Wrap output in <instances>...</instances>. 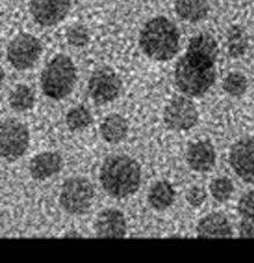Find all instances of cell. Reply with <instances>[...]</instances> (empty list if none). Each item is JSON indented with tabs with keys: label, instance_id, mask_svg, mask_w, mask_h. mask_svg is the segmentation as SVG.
I'll use <instances>...</instances> for the list:
<instances>
[{
	"label": "cell",
	"instance_id": "cell-14",
	"mask_svg": "<svg viewBox=\"0 0 254 263\" xmlns=\"http://www.w3.org/2000/svg\"><path fill=\"white\" fill-rule=\"evenodd\" d=\"M63 159L58 153L46 152L41 153L30 161L29 172L34 179L43 181L62 170Z\"/></svg>",
	"mask_w": 254,
	"mask_h": 263
},
{
	"label": "cell",
	"instance_id": "cell-17",
	"mask_svg": "<svg viewBox=\"0 0 254 263\" xmlns=\"http://www.w3.org/2000/svg\"><path fill=\"white\" fill-rule=\"evenodd\" d=\"M174 7L177 14L189 23L203 20L210 10L208 0H177Z\"/></svg>",
	"mask_w": 254,
	"mask_h": 263
},
{
	"label": "cell",
	"instance_id": "cell-26",
	"mask_svg": "<svg viewBox=\"0 0 254 263\" xmlns=\"http://www.w3.org/2000/svg\"><path fill=\"white\" fill-rule=\"evenodd\" d=\"M186 199L188 204L193 208H199V206L202 205L205 199H207V192L203 189L202 186H192L189 190L187 191Z\"/></svg>",
	"mask_w": 254,
	"mask_h": 263
},
{
	"label": "cell",
	"instance_id": "cell-3",
	"mask_svg": "<svg viewBox=\"0 0 254 263\" xmlns=\"http://www.w3.org/2000/svg\"><path fill=\"white\" fill-rule=\"evenodd\" d=\"M139 46L149 59L165 62L178 54L180 33L167 17L156 16L149 20L142 28Z\"/></svg>",
	"mask_w": 254,
	"mask_h": 263
},
{
	"label": "cell",
	"instance_id": "cell-11",
	"mask_svg": "<svg viewBox=\"0 0 254 263\" xmlns=\"http://www.w3.org/2000/svg\"><path fill=\"white\" fill-rule=\"evenodd\" d=\"M71 7L70 0H32L30 13L38 25L49 27L59 24Z\"/></svg>",
	"mask_w": 254,
	"mask_h": 263
},
{
	"label": "cell",
	"instance_id": "cell-2",
	"mask_svg": "<svg viewBox=\"0 0 254 263\" xmlns=\"http://www.w3.org/2000/svg\"><path fill=\"white\" fill-rule=\"evenodd\" d=\"M141 165L126 155L107 157L100 169V183L113 198L134 195L141 185Z\"/></svg>",
	"mask_w": 254,
	"mask_h": 263
},
{
	"label": "cell",
	"instance_id": "cell-6",
	"mask_svg": "<svg viewBox=\"0 0 254 263\" xmlns=\"http://www.w3.org/2000/svg\"><path fill=\"white\" fill-rule=\"evenodd\" d=\"M29 146V130L23 122L7 119L0 128V155L7 161L23 156Z\"/></svg>",
	"mask_w": 254,
	"mask_h": 263
},
{
	"label": "cell",
	"instance_id": "cell-27",
	"mask_svg": "<svg viewBox=\"0 0 254 263\" xmlns=\"http://www.w3.org/2000/svg\"><path fill=\"white\" fill-rule=\"evenodd\" d=\"M240 235L254 238V221L245 220L240 223Z\"/></svg>",
	"mask_w": 254,
	"mask_h": 263
},
{
	"label": "cell",
	"instance_id": "cell-9",
	"mask_svg": "<svg viewBox=\"0 0 254 263\" xmlns=\"http://www.w3.org/2000/svg\"><path fill=\"white\" fill-rule=\"evenodd\" d=\"M198 108L190 99L177 97L166 105L164 121L170 129L188 130L198 124Z\"/></svg>",
	"mask_w": 254,
	"mask_h": 263
},
{
	"label": "cell",
	"instance_id": "cell-4",
	"mask_svg": "<svg viewBox=\"0 0 254 263\" xmlns=\"http://www.w3.org/2000/svg\"><path fill=\"white\" fill-rule=\"evenodd\" d=\"M77 82V69L67 55L58 54L41 74V87L47 97L60 100L71 93Z\"/></svg>",
	"mask_w": 254,
	"mask_h": 263
},
{
	"label": "cell",
	"instance_id": "cell-7",
	"mask_svg": "<svg viewBox=\"0 0 254 263\" xmlns=\"http://www.w3.org/2000/svg\"><path fill=\"white\" fill-rule=\"evenodd\" d=\"M42 54V45L32 34L21 33L13 39L7 48V59L13 68L27 70L37 62Z\"/></svg>",
	"mask_w": 254,
	"mask_h": 263
},
{
	"label": "cell",
	"instance_id": "cell-24",
	"mask_svg": "<svg viewBox=\"0 0 254 263\" xmlns=\"http://www.w3.org/2000/svg\"><path fill=\"white\" fill-rule=\"evenodd\" d=\"M67 40L72 47L82 48L89 45L90 33L85 26L73 25L68 29Z\"/></svg>",
	"mask_w": 254,
	"mask_h": 263
},
{
	"label": "cell",
	"instance_id": "cell-1",
	"mask_svg": "<svg viewBox=\"0 0 254 263\" xmlns=\"http://www.w3.org/2000/svg\"><path fill=\"white\" fill-rule=\"evenodd\" d=\"M218 45L213 35L192 37L185 55L178 61L174 80L178 89L189 97H202L216 81Z\"/></svg>",
	"mask_w": 254,
	"mask_h": 263
},
{
	"label": "cell",
	"instance_id": "cell-21",
	"mask_svg": "<svg viewBox=\"0 0 254 263\" xmlns=\"http://www.w3.org/2000/svg\"><path fill=\"white\" fill-rule=\"evenodd\" d=\"M67 125L71 130H80L89 127L93 122L91 111L84 105H79L70 109L67 115Z\"/></svg>",
	"mask_w": 254,
	"mask_h": 263
},
{
	"label": "cell",
	"instance_id": "cell-23",
	"mask_svg": "<svg viewBox=\"0 0 254 263\" xmlns=\"http://www.w3.org/2000/svg\"><path fill=\"white\" fill-rule=\"evenodd\" d=\"M210 194L215 199L220 203H224V201L229 200L230 197L234 194V184L226 177H218L215 178L214 181L210 183Z\"/></svg>",
	"mask_w": 254,
	"mask_h": 263
},
{
	"label": "cell",
	"instance_id": "cell-25",
	"mask_svg": "<svg viewBox=\"0 0 254 263\" xmlns=\"http://www.w3.org/2000/svg\"><path fill=\"white\" fill-rule=\"evenodd\" d=\"M238 212L245 220L254 221V191H248L240 197Z\"/></svg>",
	"mask_w": 254,
	"mask_h": 263
},
{
	"label": "cell",
	"instance_id": "cell-13",
	"mask_svg": "<svg viewBox=\"0 0 254 263\" xmlns=\"http://www.w3.org/2000/svg\"><path fill=\"white\" fill-rule=\"evenodd\" d=\"M187 163L194 172L207 173L216 163V152L208 140L198 141L187 151Z\"/></svg>",
	"mask_w": 254,
	"mask_h": 263
},
{
	"label": "cell",
	"instance_id": "cell-22",
	"mask_svg": "<svg viewBox=\"0 0 254 263\" xmlns=\"http://www.w3.org/2000/svg\"><path fill=\"white\" fill-rule=\"evenodd\" d=\"M223 89H224L227 95L232 96V97H240L247 90L246 77L240 72H230L224 78Z\"/></svg>",
	"mask_w": 254,
	"mask_h": 263
},
{
	"label": "cell",
	"instance_id": "cell-5",
	"mask_svg": "<svg viewBox=\"0 0 254 263\" xmlns=\"http://www.w3.org/2000/svg\"><path fill=\"white\" fill-rule=\"evenodd\" d=\"M94 189L89 179L71 177L64 182L59 195V204L69 214H84L91 208Z\"/></svg>",
	"mask_w": 254,
	"mask_h": 263
},
{
	"label": "cell",
	"instance_id": "cell-18",
	"mask_svg": "<svg viewBox=\"0 0 254 263\" xmlns=\"http://www.w3.org/2000/svg\"><path fill=\"white\" fill-rule=\"evenodd\" d=\"M175 192L167 181H159L153 184L147 195V200L157 211H164L173 204Z\"/></svg>",
	"mask_w": 254,
	"mask_h": 263
},
{
	"label": "cell",
	"instance_id": "cell-16",
	"mask_svg": "<svg viewBox=\"0 0 254 263\" xmlns=\"http://www.w3.org/2000/svg\"><path fill=\"white\" fill-rule=\"evenodd\" d=\"M128 121L125 120L124 117L117 115V113H112L107 116L100 126V132H101L103 140L112 144L123 141L128 135Z\"/></svg>",
	"mask_w": 254,
	"mask_h": 263
},
{
	"label": "cell",
	"instance_id": "cell-20",
	"mask_svg": "<svg viewBox=\"0 0 254 263\" xmlns=\"http://www.w3.org/2000/svg\"><path fill=\"white\" fill-rule=\"evenodd\" d=\"M35 96L33 90L27 85H17L10 96V105L17 112H25L33 108Z\"/></svg>",
	"mask_w": 254,
	"mask_h": 263
},
{
	"label": "cell",
	"instance_id": "cell-19",
	"mask_svg": "<svg viewBox=\"0 0 254 263\" xmlns=\"http://www.w3.org/2000/svg\"><path fill=\"white\" fill-rule=\"evenodd\" d=\"M227 52L232 59H239L245 55L248 48V36L240 26H232L226 35Z\"/></svg>",
	"mask_w": 254,
	"mask_h": 263
},
{
	"label": "cell",
	"instance_id": "cell-12",
	"mask_svg": "<svg viewBox=\"0 0 254 263\" xmlns=\"http://www.w3.org/2000/svg\"><path fill=\"white\" fill-rule=\"evenodd\" d=\"M94 231L99 238H123L126 233L123 213L114 209L100 212L95 219Z\"/></svg>",
	"mask_w": 254,
	"mask_h": 263
},
{
	"label": "cell",
	"instance_id": "cell-10",
	"mask_svg": "<svg viewBox=\"0 0 254 263\" xmlns=\"http://www.w3.org/2000/svg\"><path fill=\"white\" fill-rule=\"evenodd\" d=\"M230 165L244 182L254 184V135L240 139L231 147Z\"/></svg>",
	"mask_w": 254,
	"mask_h": 263
},
{
	"label": "cell",
	"instance_id": "cell-15",
	"mask_svg": "<svg viewBox=\"0 0 254 263\" xmlns=\"http://www.w3.org/2000/svg\"><path fill=\"white\" fill-rule=\"evenodd\" d=\"M200 238H230L232 227L227 218L221 213H210L203 217L196 227Z\"/></svg>",
	"mask_w": 254,
	"mask_h": 263
},
{
	"label": "cell",
	"instance_id": "cell-8",
	"mask_svg": "<svg viewBox=\"0 0 254 263\" xmlns=\"http://www.w3.org/2000/svg\"><path fill=\"white\" fill-rule=\"evenodd\" d=\"M90 97L95 104L103 105L114 102L121 93L122 82L112 68L102 67L92 73L89 81Z\"/></svg>",
	"mask_w": 254,
	"mask_h": 263
}]
</instances>
